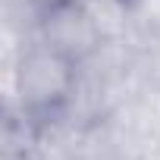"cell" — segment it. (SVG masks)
Instances as JSON below:
<instances>
[{"label": "cell", "instance_id": "277c9868", "mask_svg": "<svg viewBox=\"0 0 160 160\" xmlns=\"http://www.w3.org/2000/svg\"><path fill=\"white\" fill-rule=\"evenodd\" d=\"M132 3V19L138 28V38H160V0H129Z\"/></svg>", "mask_w": 160, "mask_h": 160}, {"label": "cell", "instance_id": "5b68a950", "mask_svg": "<svg viewBox=\"0 0 160 160\" xmlns=\"http://www.w3.org/2000/svg\"><path fill=\"white\" fill-rule=\"evenodd\" d=\"M41 7H53V3H60V0H38Z\"/></svg>", "mask_w": 160, "mask_h": 160}, {"label": "cell", "instance_id": "8992f818", "mask_svg": "<svg viewBox=\"0 0 160 160\" xmlns=\"http://www.w3.org/2000/svg\"><path fill=\"white\" fill-rule=\"evenodd\" d=\"M82 3H85V0H82Z\"/></svg>", "mask_w": 160, "mask_h": 160}, {"label": "cell", "instance_id": "6da1fadb", "mask_svg": "<svg viewBox=\"0 0 160 160\" xmlns=\"http://www.w3.org/2000/svg\"><path fill=\"white\" fill-rule=\"evenodd\" d=\"M3 66H7L3 110H22L38 122L60 113L69 104L78 82V66L38 38L25 44L16 60H3Z\"/></svg>", "mask_w": 160, "mask_h": 160}, {"label": "cell", "instance_id": "7a4b0ae2", "mask_svg": "<svg viewBox=\"0 0 160 160\" xmlns=\"http://www.w3.org/2000/svg\"><path fill=\"white\" fill-rule=\"evenodd\" d=\"M38 41L69 57L75 66L91 60L98 47L104 44L82 0H60L53 7H44L41 22H38Z\"/></svg>", "mask_w": 160, "mask_h": 160}, {"label": "cell", "instance_id": "3957f363", "mask_svg": "<svg viewBox=\"0 0 160 160\" xmlns=\"http://www.w3.org/2000/svg\"><path fill=\"white\" fill-rule=\"evenodd\" d=\"M85 10L101 35V41H129L135 44L138 38V28H135V19H132V3L129 0H85Z\"/></svg>", "mask_w": 160, "mask_h": 160}]
</instances>
